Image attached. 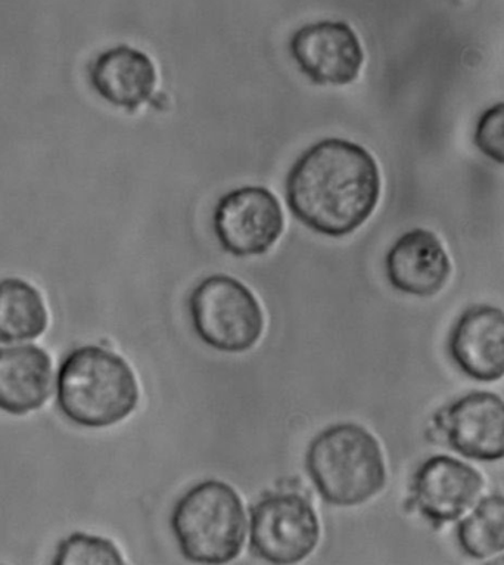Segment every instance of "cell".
Instances as JSON below:
<instances>
[{
  "instance_id": "1",
  "label": "cell",
  "mask_w": 504,
  "mask_h": 565,
  "mask_svg": "<svg viewBox=\"0 0 504 565\" xmlns=\"http://www.w3.org/2000/svg\"><path fill=\"white\" fill-rule=\"evenodd\" d=\"M380 190L374 156L341 138L322 139L307 148L285 182L293 216L331 238H343L365 225L378 207Z\"/></svg>"
},
{
  "instance_id": "2",
  "label": "cell",
  "mask_w": 504,
  "mask_h": 565,
  "mask_svg": "<svg viewBox=\"0 0 504 565\" xmlns=\"http://www.w3.org/2000/svg\"><path fill=\"white\" fill-rule=\"evenodd\" d=\"M61 414L83 428H107L121 423L139 403V385L129 363L99 345L72 350L56 376Z\"/></svg>"
},
{
  "instance_id": "3",
  "label": "cell",
  "mask_w": 504,
  "mask_h": 565,
  "mask_svg": "<svg viewBox=\"0 0 504 565\" xmlns=\"http://www.w3.org/2000/svg\"><path fill=\"white\" fill-rule=\"evenodd\" d=\"M305 468L320 497L335 507L362 505L387 483L383 449L365 427L336 424L315 436Z\"/></svg>"
},
{
  "instance_id": "4",
  "label": "cell",
  "mask_w": 504,
  "mask_h": 565,
  "mask_svg": "<svg viewBox=\"0 0 504 565\" xmlns=\"http://www.w3.org/2000/svg\"><path fill=\"white\" fill-rule=\"evenodd\" d=\"M174 537L186 559L226 564L238 558L247 536V516L236 490L218 480L194 486L174 507Z\"/></svg>"
},
{
  "instance_id": "5",
  "label": "cell",
  "mask_w": 504,
  "mask_h": 565,
  "mask_svg": "<svg viewBox=\"0 0 504 565\" xmlns=\"http://www.w3.org/2000/svg\"><path fill=\"white\" fill-rule=\"evenodd\" d=\"M190 313L200 339L221 352H247L265 331V313L256 296L227 275L201 280L190 297Z\"/></svg>"
},
{
  "instance_id": "6",
  "label": "cell",
  "mask_w": 504,
  "mask_h": 565,
  "mask_svg": "<svg viewBox=\"0 0 504 565\" xmlns=\"http://www.w3.org/2000/svg\"><path fill=\"white\" fill-rule=\"evenodd\" d=\"M251 550L271 564H296L318 546V514L297 493H275L251 510Z\"/></svg>"
},
{
  "instance_id": "7",
  "label": "cell",
  "mask_w": 504,
  "mask_h": 565,
  "mask_svg": "<svg viewBox=\"0 0 504 565\" xmlns=\"http://www.w3.org/2000/svg\"><path fill=\"white\" fill-rule=\"evenodd\" d=\"M213 226L227 253L238 257L260 256L283 234L285 214L279 200L267 188H236L217 201Z\"/></svg>"
},
{
  "instance_id": "8",
  "label": "cell",
  "mask_w": 504,
  "mask_h": 565,
  "mask_svg": "<svg viewBox=\"0 0 504 565\" xmlns=\"http://www.w3.org/2000/svg\"><path fill=\"white\" fill-rule=\"evenodd\" d=\"M289 52L300 72L322 86L350 85L365 64L361 39L343 21L305 24L292 34Z\"/></svg>"
},
{
  "instance_id": "9",
  "label": "cell",
  "mask_w": 504,
  "mask_h": 565,
  "mask_svg": "<svg viewBox=\"0 0 504 565\" xmlns=\"http://www.w3.org/2000/svg\"><path fill=\"white\" fill-rule=\"evenodd\" d=\"M437 428L451 448L482 462L504 459V401L494 393L473 392L436 416Z\"/></svg>"
},
{
  "instance_id": "10",
  "label": "cell",
  "mask_w": 504,
  "mask_h": 565,
  "mask_svg": "<svg viewBox=\"0 0 504 565\" xmlns=\"http://www.w3.org/2000/svg\"><path fill=\"white\" fill-rule=\"evenodd\" d=\"M482 489L484 479L475 468L446 455L425 461L411 483L416 505L436 527L460 519Z\"/></svg>"
},
{
  "instance_id": "11",
  "label": "cell",
  "mask_w": 504,
  "mask_h": 565,
  "mask_svg": "<svg viewBox=\"0 0 504 565\" xmlns=\"http://www.w3.org/2000/svg\"><path fill=\"white\" fill-rule=\"evenodd\" d=\"M450 356L469 379L493 383L504 376V312L490 305L464 310L449 340Z\"/></svg>"
},
{
  "instance_id": "12",
  "label": "cell",
  "mask_w": 504,
  "mask_h": 565,
  "mask_svg": "<svg viewBox=\"0 0 504 565\" xmlns=\"http://www.w3.org/2000/svg\"><path fill=\"white\" fill-rule=\"evenodd\" d=\"M389 284L415 297L438 295L449 282L451 263L444 245L431 231L406 232L385 258Z\"/></svg>"
},
{
  "instance_id": "13",
  "label": "cell",
  "mask_w": 504,
  "mask_h": 565,
  "mask_svg": "<svg viewBox=\"0 0 504 565\" xmlns=\"http://www.w3.org/2000/svg\"><path fill=\"white\" fill-rule=\"evenodd\" d=\"M92 89L114 107L136 111L152 100L157 68L144 52L120 45L96 56L87 70Z\"/></svg>"
},
{
  "instance_id": "14",
  "label": "cell",
  "mask_w": 504,
  "mask_h": 565,
  "mask_svg": "<svg viewBox=\"0 0 504 565\" xmlns=\"http://www.w3.org/2000/svg\"><path fill=\"white\" fill-rule=\"evenodd\" d=\"M52 359L37 345L0 349V411L23 416L51 397Z\"/></svg>"
},
{
  "instance_id": "15",
  "label": "cell",
  "mask_w": 504,
  "mask_h": 565,
  "mask_svg": "<svg viewBox=\"0 0 504 565\" xmlns=\"http://www.w3.org/2000/svg\"><path fill=\"white\" fill-rule=\"evenodd\" d=\"M50 326L45 300L28 280H0V343L36 340Z\"/></svg>"
},
{
  "instance_id": "16",
  "label": "cell",
  "mask_w": 504,
  "mask_h": 565,
  "mask_svg": "<svg viewBox=\"0 0 504 565\" xmlns=\"http://www.w3.org/2000/svg\"><path fill=\"white\" fill-rule=\"evenodd\" d=\"M458 541L471 558H489L504 551V494L493 493L484 499L459 524Z\"/></svg>"
},
{
  "instance_id": "17",
  "label": "cell",
  "mask_w": 504,
  "mask_h": 565,
  "mask_svg": "<svg viewBox=\"0 0 504 565\" xmlns=\"http://www.w3.org/2000/svg\"><path fill=\"white\" fill-rule=\"evenodd\" d=\"M55 565H121L120 550L109 539L76 532L56 546Z\"/></svg>"
},
{
  "instance_id": "18",
  "label": "cell",
  "mask_w": 504,
  "mask_h": 565,
  "mask_svg": "<svg viewBox=\"0 0 504 565\" xmlns=\"http://www.w3.org/2000/svg\"><path fill=\"white\" fill-rule=\"evenodd\" d=\"M473 139L486 159L504 166V103L495 104L481 114Z\"/></svg>"
},
{
  "instance_id": "19",
  "label": "cell",
  "mask_w": 504,
  "mask_h": 565,
  "mask_svg": "<svg viewBox=\"0 0 504 565\" xmlns=\"http://www.w3.org/2000/svg\"><path fill=\"white\" fill-rule=\"evenodd\" d=\"M495 563H497V564H504V556H503V558H502V559L495 561Z\"/></svg>"
}]
</instances>
